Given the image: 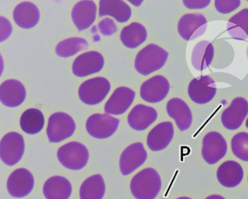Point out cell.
<instances>
[{
	"mask_svg": "<svg viewBox=\"0 0 248 199\" xmlns=\"http://www.w3.org/2000/svg\"><path fill=\"white\" fill-rule=\"evenodd\" d=\"M87 47L88 42L85 39L80 37H73L60 42L57 45L55 51L59 56L66 58L75 55Z\"/></svg>",
	"mask_w": 248,
	"mask_h": 199,
	"instance_id": "4dcf8cb0",
	"label": "cell"
},
{
	"mask_svg": "<svg viewBox=\"0 0 248 199\" xmlns=\"http://www.w3.org/2000/svg\"><path fill=\"white\" fill-rule=\"evenodd\" d=\"M207 28V20L202 14H186L179 21V35L186 41H193L203 35Z\"/></svg>",
	"mask_w": 248,
	"mask_h": 199,
	"instance_id": "30bf717a",
	"label": "cell"
},
{
	"mask_svg": "<svg viewBox=\"0 0 248 199\" xmlns=\"http://www.w3.org/2000/svg\"><path fill=\"white\" fill-rule=\"evenodd\" d=\"M170 89V85L167 78L161 75L155 76L142 83L140 97L146 102L154 104L163 100Z\"/></svg>",
	"mask_w": 248,
	"mask_h": 199,
	"instance_id": "8fae6325",
	"label": "cell"
},
{
	"mask_svg": "<svg viewBox=\"0 0 248 199\" xmlns=\"http://www.w3.org/2000/svg\"><path fill=\"white\" fill-rule=\"evenodd\" d=\"M211 1H183L185 6L188 9H203L208 6Z\"/></svg>",
	"mask_w": 248,
	"mask_h": 199,
	"instance_id": "e575fe53",
	"label": "cell"
},
{
	"mask_svg": "<svg viewBox=\"0 0 248 199\" xmlns=\"http://www.w3.org/2000/svg\"><path fill=\"white\" fill-rule=\"evenodd\" d=\"M205 199H225L224 197L220 196V195H213L211 196L207 197Z\"/></svg>",
	"mask_w": 248,
	"mask_h": 199,
	"instance_id": "d590c367",
	"label": "cell"
},
{
	"mask_svg": "<svg viewBox=\"0 0 248 199\" xmlns=\"http://www.w3.org/2000/svg\"><path fill=\"white\" fill-rule=\"evenodd\" d=\"M170 117L173 118L181 132L188 130L192 123L191 110L183 100L174 98L170 100L167 105Z\"/></svg>",
	"mask_w": 248,
	"mask_h": 199,
	"instance_id": "d6986e66",
	"label": "cell"
},
{
	"mask_svg": "<svg viewBox=\"0 0 248 199\" xmlns=\"http://www.w3.org/2000/svg\"><path fill=\"white\" fill-rule=\"evenodd\" d=\"M169 57V53L155 44L147 45L137 54L135 61L137 71L144 76L150 75L163 68Z\"/></svg>",
	"mask_w": 248,
	"mask_h": 199,
	"instance_id": "7a4b0ae2",
	"label": "cell"
},
{
	"mask_svg": "<svg viewBox=\"0 0 248 199\" xmlns=\"http://www.w3.org/2000/svg\"><path fill=\"white\" fill-rule=\"evenodd\" d=\"M190 99L198 104L211 102L217 93V86L209 76H198L190 82L188 88Z\"/></svg>",
	"mask_w": 248,
	"mask_h": 199,
	"instance_id": "9c48e42d",
	"label": "cell"
},
{
	"mask_svg": "<svg viewBox=\"0 0 248 199\" xmlns=\"http://www.w3.org/2000/svg\"><path fill=\"white\" fill-rule=\"evenodd\" d=\"M244 177L241 166L234 161L224 162L218 168L217 179L219 182L226 187L237 186L241 182Z\"/></svg>",
	"mask_w": 248,
	"mask_h": 199,
	"instance_id": "603a6c76",
	"label": "cell"
},
{
	"mask_svg": "<svg viewBox=\"0 0 248 199\" xmlns=\"http://www.w3.org/2000/svg\"><path fill=\"white\" fill-rule=\"evenodd\" d=\"M7 189L11 196L22 198L30 194L34 187L33 175L24 168L15 170L9 176L7 183Z\"/></svg>",
	"mask_w": 248,
	"mask_h": 199,
	"instance_id": "9a60e30c",
	"label": "cell"
},
{
	"mask_svg": "<svg viewBox=\"0 0 248 199\" xmlns=\"http://www.w3.org/2000/svg\"><path fill=\"white\" fill-rule=\"evenodd\" d=\"M174 135V128L171 122H161L148 133L147 145L151 150L157 152L169 146Z\"/></svg>",
	"mask_w": 248,
	"mask_h": 199,
	"instance_id": "e0dca14e",
	"label": "cell"
},
{
	"mask_svg": "<svg viewBox=\"0 0 248 199\" xmlns=\"http://www.w3.org/2000/svg\"><path fill=\"white\" fill-rule=\"evenodd\" d=\"M106 193V184L101 175H95L85 180L80 188L81 199H102Z\"/></svg>",
	"mask_w": 248,
	"mask_h": 199,
	"instance_id": "f1b7e54d",
	"label": "cell"
},
{
	"mask_svg": "<svg viewBox=\"0 0 248 199\" xmlns=\"http://www.w3.org/2000/svg\"><path fill=\"white\" fill-rule=\"evenodd\" d=\"M24 137L16 132H10L1 139L0 143L1 160L9 166H15L20 162L24 155Z\"/></svg>",
	"mask_w": 248,
	"mask_h": 199,
	"instance_id": "8992f818",
	"label": "cell"
},
{
	"mask_svg": "<svg viewBox=\"0 0 248 199\" xmlns=\"http://www.w3.org/2000/svg\"><path fill=\"white\" fill-rule=\"evenodd\" d=\"M247 56H248V49H247Z\"/></svg>",
	"mask_w": 248,
	"mask_h": 199,
	"instance_id": "f35d334b",
	"label": "cell"
},
{
	"mask_svg": "<svg viewBox=\"0 0 248 199\" xmlns=\"http://www.w3.org/2000/svg\"><path fill=\"white\" fill-rule=\"evenodd\" d=\"M147 35V31L143 25L133 22L122 30L120 39L125 47L133 49L144 43Z\"/></svg>",
	"mask_w": 248,
	"mask_h": 199,
	"instance_id": "4316f807",
	"label": "cell"
},
{
	"mask_svg": "<svg viewBox=\"0 0 248 199\" xmlns=\"http://www.w3.org/2000/svg\"><path fill=\"white\" fill-rule=\"evenodd\" d=\"M228 145L224 137L217 132H211L203 137L202 156L209 164H215L226 154Z\"/></svg>",
	"mask_w": 248,
	"mask_h": 199,
	"instance_id": "ba28073f",
	"label": "cell"
},
{
	"mask_svg": "<svg viewBox=\"0 0 248 199\" xmlns=\"http://www.w3.org/2000/svg\"><path fill=\"white\" fill-rule=\"evenodd\" d=\"M120 120L108 114H96L90 116L86 122V129L91 136L106 139L114 134L119 126Z\"/></svg>",
	"mask_w": 248,
	"mask_h": 199,
	"instance_id": "52a82bcc",
	"label": "cell"
},
{
	"mask_svg": "<svg viewBox=\"0 0 248 199\" xmlns=\"http://www.w3.org/2000/svg\"><path fill=\"white\" fill-rule=\"evenodd\" d=\"M227 30L231 37L244 41L248 39V9H244L230 19Z\"/></svg>",
	"mask_w": 248,
	"mask_h": 199,
	"instance_id": "83f0119b",
	"label": "cell"
},
{
	"mask_svg": "<svg viewBox=\"0 0 248 199\" xmlns=\"http://www.w3.org/2000/svg\"><path fill=\"white\" fill-rule=\"evenodd\" d=\"M157 118V111L144 104L137 105L129 113L127 120L129 126L137 131L147 129Z\"/></svg>",
	"mask_w": 248,
	"mask_h": 199,
	"instance_id": "44dd1931",
	"label": "cell"
},
{
	"mask_svg": "<svg viewBox=\"0 0 248 199\" xmlns=\"http://www.w3.org/2000/svg\"><path fill=\"white\" fill-rule=\"evenodd\" d=\"M104 65V58L96 51H89L79 55L72 65V71L78 77H85L102 70Z\"/></svg>",
	"mask_w": 248,
	"mask_h": 199,
	"instance_id": "7c38bea8",
	"label": "cell"
},
{
	"mask_svg": "<svg viewBox=\"0 0 248 199\" xmlns=\"http://www.w3.org/2000/svg\"><path fill=\"white\" fill-rule=\"evenodd\" d=\"M147 159V152L142 143L129 145L122 152L120 160V171L123 175H128L140 167Z\"/></svg>",
	"mask_w": 248,
	"mask_h": 199,
	"instance_id": "5bb4252c",
	"label": "cell"
},
{
	"mask_svg": "<svg viewBox=\"0 0 248 199\" xmlns=\"http://www.w3.org/2000/svg\"><path fill=\"white\" fill-rule=\"evenodd\" d=\"M248 114V102L242 97L234 99L223 112L221 121L227 129L235 130L242 126Z\"/></svg>",
	"mask_w": 248,
	"mask_h": 199,
	"instance_id": "4fadbf2b",
	"label": "cell"
},
{
	"mask_svg": "<svg viewBox=\"0 0 248 199\" xmlns=\"http://www.w3.org/2000/svg\"><path fill=\"white\" fill-rule=\"evenodd\" d=\"M177 199H191L188 198V197H180V198H178Z\"/></svg>",
	"mask_w": 248,
	"mask_h": 199,
	"instance_id": "8d00e7d4",
	"label": "cell"
},
{
	"mask_svg": "<svg viewBox=\"0 0 248 199\" xmlns=\"http://www.w3.org/2000/svg\"><path fill=\"white\" fill-rule=\"evenodd\" d=\"M72 189L71 183L66 178L55 176L46 182L43 193L46 199H68Z\"/></svg>",
	"mask_w": 248,
	"mask_h": 199,
	"instance_id": "d4e9b609",
	"label": "cell"
},
{
	"mask_svg": "<svg viewBox=\"0 0 248 199\" xmlns=\"http://www.w3.org/2000/svg\"><path fill=\"white\" fill-rule=\"evenodd\" d=\"M110 90V82L106 78H92L83 82L80 86L79 99L85 104L94 106L102 102Z\"/></svg>",
	"mask_w": 248,
	"mask_h": 199,
	"instance_id": "5b68a950",
	"label": "cell"
},
{
	"mask_svg": "<svg viewBox=\"0 0 248 199\" xmlns=\"http://www.w3.org/2000/svg\"><path fill=\"white\" fill-rule=\"evenodd\" d=\"M215 7L219 13L222 14H228L236 10L240 5V1H224V0H217L215 2Z\"/></svg>",
	"mask_w": 248,
	"mask_h": 199,
	"instance_id": "d6a6232c",
	"label": "cell"
},
{
	"mask_svg": "<svg viewBox=\"0 0 248 199\" xmlns=\"http://www.w3.org/2000/svg\"><path fill=\"white\" fill-rule=\"evenodd\" d=\"M232 149L234 156L248 162V133L240 132L232 137Z\"/></svg>",
	"mask_w": 248,
	"mask_h": 199,
	"instance_id": "1f68e13d",
	"label": "cell"
},
{
	"mask_svg": "<svg viewBox=\"0 0 248 199\" xmlns=\"http://www.w3.org/2000/svg\"><path fill=\"white\" fill-rule=\"evenodd\" d=\"M76 123L65 113H55L49 118L47 135L51 143H59L74 134Z\"/></svg>",
	"mask_w": 248,
	"mask_h": 199,
	"instance_id": "277c9868",
	"label": "cell"
},
{
	"mask_svg": "<svg viewBox=\"0 0 248 199\" xmlns=\"http://www.w3.org/2000/svg\"><path fill=\"white\" fill-rule=\"evenodd\" d=\"M135 92L126 87L117 88L105 106L107 114L119 116L124 114L133 104Z\"/></svg>",
	"mask_w": 248,
	"mask_h": 199,
	"instance_id": "2e32d148",
	"label": "cell"
},
{
	"mask_svg": "<svg viewBox=\"0 0 248 199\" xmlns=\"http://www.w3.org/2000/svg\"><path fill=\"white\" fill-rule=\"evenodd\" d=\"M57 158L67 169L80 170L87 165L89 152L85 145L74 141L60 147L57 152Z\"/></svg>",
	"mask_w": 248,
	"mask_h": 199,
	"instance_id": "3957f363",
	"label": "cell"
},
{
	"mask_svg": "<svg viewBox=\"0 0 248 199\" xmlns=\"http://www.w3.org/2000/svg\"><path fill=\"white\" fill-rule=\"evenodd\" d=\"M109 15L120 23L127 22L131 16V7L120 0H101L99 17Z\"/></svg>",
	"mask_w": 248,
	"mask_h": 199,
	"instance_id": "cb8c5ba5",
	"label": "cell"
},
{
	"mask_svg": "<svg viewBox=\"0 0 248 199\" xmlns=\"http://www.w3.org/2000/svg\"><path fill=\"white\" fill-rule=\"evenodd\" d=\"M130 188L137 199H154L161 190V177L155 170L147 168L133 178Z\"/></svg>",
	"mask_w": 248,
	"mask_h": 199,
	"instance_id": "6da1fadb",
	"label": "cell"
},
{
	"mask_svg": "<svg viewBox=\"0 0 248 199\" xmlns=\"http://www.w3.org/2000/svg\"><path fill=\"white\" fill-rule=\"evenodd\" d=\"M20 124L23 131L28 134H36L43 130L45 125V116L37 109H29L21 116Z\"/></svg>",
	"mask_w": 248,
	"mask_h": 199,
	"instance_id": "f546056e",
	"label": "cell"
},
{
	"mask_svg": "<svg viewBox=\"0 0 248 199\" xmlns=\"http://www.w3.org/2000/svg\"><path fill=\"white\" fill-rule=\"evenodd\" d=\"M97 7L93 1H81L72 11V18L79 32L87 30L96 20Z\"/></svg>",
	"mask_w": 248,
	"mask_h": 199,
	"instance_id": "ffe728a7",
	"label": "cell"
},
{
	"mask_svg": "<svg viewBox=\"0 0 248 199\" xmlns=\"http://www.w3.org/2000/svg\"><path fill=\"white\" fill-rule=\"evenodd\" d=\"M214 55L215 49L212 43L207 41L200 42L195 46L192 51V66L198 71L207 69L213 60Z\"/></svg>",
	"mask_w": 248,
	"mask_h": 199,
	"instance_id": "484cf974",
	"label": "cell"
},
{
	"mask_svg": "<svg viewBox=\"0 0 248 199\" xmlns=\"http://www.w3.org/2000/svg\"><path fill=\"white\" fill-rule=\"evenodd\" d=\"M246 127H247V128H248V118L247 120H246Z\"/></svg>",
	"mask_w": 248,
	"mask_h": 199,
	"instance_id": "74e56055",
	"label": "cell"
},
{
	"mask_svg": "<svg viewBox=\"0 0 248 199\" xmlns=\"http://www.w3.org/2000/svg\"><path fill=\"white\" fill-rule=\"evenodd\" d=\"M26 97V89L18 80H9L1 83L0 99L4 106L10 108L20 106L24 102Z\"/></svg>",
	"mask_w": 248,
	"mask_h": 199,
	"instance_id": "ac0fdd59",
	"label": "cell"
},
{
	"mask_svg": "<svg viewBox=\"0 0 248 199\" xmlns=\"http://www.w3.org/2000/svg\"><path fill=\"white\" fill-rule=\"evenodd\" d=\"M15 23L20 28L30 29L39 22L40 12L38 7L33 3L25 1L17 5L13 12Z\"/></svg>",
	"mask_w": 248,
	"mask_h": 199,
	"instance_id": "7402d4cb",
	"label": "cell"
},
{
	"mask_svg": "<svg viewBox=\"0 0 248 199\" xmlns=\"http://www.w3.org/2000/svg\"><path fill=\"white\" fill-rule=\"evenodd\" d=\"M99 30L104 35L110 36L117 31V27L112 19L106 18L101 21L98 24Z\"/></svg>",
	"mask_w": 248,
	"mask_h": 199,
	"instance_id": "836d02e7",
	"label": "cell"
}]
</instances>
